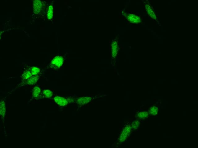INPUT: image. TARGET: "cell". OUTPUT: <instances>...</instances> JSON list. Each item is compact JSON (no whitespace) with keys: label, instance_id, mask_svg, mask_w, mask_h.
I'll return each mask as SVG.
<instances>
[{"label":"cell","instance_id":"cell-1","mask_svg":"<svg viewBox=\"0 0 198 148\" xmlns=\"http://www.w3.org/2000/svg\"><path fill=\"white\" fill-rule=\"evenodd\" d=\"M64 63V58L60 56H56L51 61L50 67L51 69H59L63 65Z\"/></svg>","mask_w":198,"mask_h":148},{"label":"cell","instance_id":"cell-2","mask_svg":"<svg viewBox=\"0 0 198 148\" xmlns=\"http://www.w3.org/2000/svg\"><path fill=\"white\" fill-rule=\"evenodd\" d=\"M99 95H96L95 96H86L81 97L78 98L76 99V102L79 107L84 106L89 104L91 101L94 100L97 98H99Z\"/></svg>","mask_w":198,"mask_h":148},{"label":"cell","instance_id":"cell-3","mask_svg":"<svg viewBox=\"0 0 198 148\" xmlns=\"http://www.w3.org/2000/svg\"><path fill=\"white\" fill-rule=\"evenodd\" d=\"M70 99H66L59 96H56L53 98V100L56 104L61 107H64L68 105V103L73 102V101Z\"/></svg>","mask_w":198,"mask_h":148},{"label":"cell","instance_id":"cell-4","mask_svg":"<svg viewBox=\"0 0 198 148\" xmlns=\"http://www.w3.org/2000/svg\"><path fill=\"white\" fill-rule=\"evenodd\" d=\"M43 2L41 0H33V12L34 14L38 15L40 14L43 10Z\"/></svg>","mask_w":198,"mask_h":148},{"label":"cell","instance_id":"cell-5","mask_svg":"<svg viewBox=\"0 0 198 148\" xmlns=\"http://www.w3.org/2000/svg\"><path fill=\"white\" fill-rule=\"evenodd\" d=\"M127 19L129 22L133 23L138 24L142 22L141 17L134 14H129L127 16Z\"/></svg>","mask_w":198,"mask_h":148},{"label":"cell","instance_id":"cell-6","mask_svg":"<svg viewBox=\"0 0 198 148\" xmlns=\"http://www.w3.org/2000/svg\"><path fill=\"white\" fill-rule=\"evenodd\" d=\"M131 131V127L130 126L126 127L123 130L119 138V140L120 142L124 141L126 139V138L129 136V134Z\"/></svg>","mask_w":198,"mask_h":148},{"label":"cell","instance_id":"cell-7","mask_svg":"<svg viewBox=\"0 0 198 148\" xmlns=\"http://www.w3.org/2000/svg\"><path fill=\"white\" fill-rule=\"evenodd\" d=\"M32 97L35 99H39L42 97V92L39 87L35 86L32 89Z\"/></svg>","mask_w":198,"mask_h":148},{"label":"cell","instance_id":"cell-8","mask_svg":"<svg viewBox=\"0 0 198 148\" xmlns=\"http://www.w3.org/2000/svg\"><path fill=\"white\" fill-rule=\"evenodd\" d=\"M39 79L38 75L33 76L26 80V84L29 85H33L35 84Z\"/></svg>","mask_w":198,"mask_h":148},{"label":"cell","instance_id":"cell-9","mask_svg":"<svg viewBox=\"0 0 198 148\" xmlns=\"http://www.w3.org/2000/svg\"><path fill=\"white\" fill-rule=\"evenodd\" d=\"M6 108L5 103L4 100L0 101V116L1 118L4 120L6 115Z\"/></svg>","mask_w":198,"mask_h":148},{"label":"cell","instance_id":"cell-10","mask_svg":"<svg viewBox=\"0 0 198 148\" xmlns=\"http://www.w3.org/2000/svg\"><path fill=\"white\" fill-rule=\"evenodd\" d=\"M53 95V92L50 89H45L42 92V97L47 98V99H50Z\"/></svg>","mask_w":198,"mask_h":148},{"label":"cell","instance_id":"cell-11","mask_svg":"<svg viewBox=\"0 0 198 148\" xmlns=\"http://www.w3.org/2000/svg\"><path fill=\"white\" fill-rule=\"evenodd\" d=\"M117 51V43L114 41L112 43V56L113 58H115L116 56Z\"/></svg>","mask_w":198,"mask_h":148},{"label":"cell","instance_id":"cell-12","mask_svg":"<svg viewBox=\"0 0 198 148\" xmlns=\"http://www.w3.org/2000/svg\"><path fill=\"white\" fill-rule=\"evenodd\" d=\"M32 76V73H31L30 70H25L22 73L21 78H22V80H27L30 78Z\"/></svg>","mask_w":198,"mask_h":148},{"label":"cell","instance_id":"cell-13","mask_svg":"<svg viewBox=\"0 0 198 148\" xmlns=\"http://www.w3.org/2000/svg\"><path fill=\"white\" fill-rule=\"evenodd\" d=\"M28 69L33 76L38 75L41 71L40 69L37 67L32 66Z\"/></svg>","mask_w":198,"mask_h":148},{"label":"cell","instance_id":"cell-14","mask_svg":"<svg viewBox=\"0 0 198 148\" xmlns=\"http://www.w3.org/2000/svg\"><path fill=\"white\" fill-rule=\"evenodd\" d=\"M145 7H146V10L147 11L148 14L149 15V16H150L153 19H156V16L155 13L153 11V9H152V7H150V6H149V5H146L145 6Z\"/></svg>","mask_w":198,"mask_h":148},{"label":"cell","instance_id":"cell-15","mask_svg":"<svg viewBox=\"0 0 198 148\" xmlns=\"http://www.w3.org/2000/svg\"><path fill=\"white\" fill-rule=\"evenodd\" d=\"M53 6L50 5L48 7L47 12V18L48 20H52L53 19Z\"/></svg>","mask_w":198,"mask_h":148},{"label":"cell","instance_id":"cell-16","mask_svg":"<svg viewBox=\"0 0 198 148\" xmlns=\"http://www.w3.org/2000/svg\"><path fill=\"white\" fill-rule=\"evenodd\" d=\"M158 109L157 107L153 106L150 108L149 110V114L151 115H156L158 113Z\"/></svg>","mask_w":198,"mask_h":148},{"label":"cell","instance_id":"cell-17","mask_svg":"<svg viewBox=\"0 0 198 148\" xmlns=\"http://www.w3.org/2000/svg\"><path fill=\"white\" fill-rule=\"evenodd\" d=\"M148 117V113L145 111L140 112L137 114V117L140 119H145L147 118Z\"/></svg>","mask_w":198,"mask_h":148},{"label":"cell","instance_id":"cell-18","mask_svg":"<svg viewBox=\"0 0 198 148\" xmlns=\"http://www.w3.org/2000/svg\"><path fill=\"white\" fill-rule=\"evenodd\" d=\"M139 125H140V122L138 121H134L132 124V127L134 129H137L139 127Z\"/></svg>","mask_w":198,"mask_h":148},{"label":"cell","instance_id":"cell-19","mask_svg":"<svg viewBox=\"0 0 198 148\" xmlns=\"http://www.w3.org/2000/svg\"><path fill=\"white\" fill-rule=\"evenodd\" d=\"M1 37L0 36V40H1Z\"/></svg>","mask_w":198,"mask_h":148}]
</instances>
